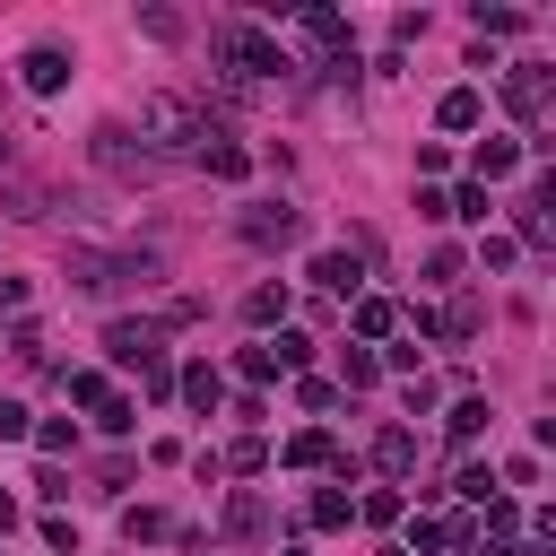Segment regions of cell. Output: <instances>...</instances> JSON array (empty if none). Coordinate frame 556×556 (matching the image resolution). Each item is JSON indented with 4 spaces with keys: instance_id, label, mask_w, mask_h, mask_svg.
Segmentation results:
<instances>
[{
    "instance_id": "obj_1",
    "label": "cell",
    "mask_w": 556,
    "mask_h": 556,
    "mask_svg": "<svg viewBox=\"0 0 556 556\" xmlns=\"http://www.w3.org/2000/svg\"><path fill=\"white\" fill-rule=\"evenodd\" d=\"M139 139L174 165V156H200V148L217 139V122H208V104H191V96L156 87V96H139Z\"/></svg>"
},
{
    "instance_id": "obj_2",
    "label": "cell",
    "mask_w": 556,
    "mask_h": 556,
    "mask_svg": "<svg viewBox=\"0 0 556 556\" xmlns=\"http://www.w3.org/2000/svg\"><path fill=\"white\" fill-rule=\"evenodd\" d=\"M87 156H96L113 182H130V191H139V182H165V156H156L130 122H96V130H87Z\"/></svg>"
},
{
    "instance_id": "obj_3",
    "label": "cell",
    "mask_w": 556,
    "mask_h": 556,
    "mask_svg": "<svg viewBox=\"0 0 556 556\" xmlns=\"http://www.w3.org/2000/svg\"><path fill=\"white\" fill-rule=\"evenodd\" d=\"M148 278H165V261L156 252H70V287L78 295H122V287H148Z\"/></svg>"
},
{
    "instance_id": "obj_4",
    "label": "cell",
    "mask_w": 556,
    "mask_h": 556,
    "mask_svg": "<svg viewBox=\"0 0 556 556\" xmlns=\"http://www.w3.org/2000/svg\"><path fill=\"white\" fill-rule=\"evenodd\" d=\"M547 104H556V70H547V61H513V70H504V113H513L521 130H539Z\"/></svg>"
},
{
    "instance_id": "obj_5",
    "label": "cell",
    "mask_w": 556,
    "mask_h": 556,
    "mask_svg": "<svg viewBox=\"0 0 556 556\" xmlns=\"http://www.w3.org/2000/svg\"><path fill=\"white\" fill-rule=\"evenodd\" d=\"M235 235L261 243V252H287V243L304 235V208H287V200H252V208L235 217Z\"/></svg>"
},
{
    "instance_id": "obj_6",
    "label": "cell",
    "mask_w": 556,
    "mask_h": 556,
    "mask_svg": "<svg viewBox=\"0 0 556 556\" xmlns=\"http://www.w3.org/2000/svg\"><path fill=\"white\" fill-rule=\"evenodd\" d=\"M104 356H113V365H156V356H165V348H156V321H113V330H104Z\"/></svg>"
},
{
    "instance_id": "obj_7",
    "label": "cell",
    "mask_w": 556,
    "mask_h": 556,
    "mask_svg": "<svg viewBox=\"0 0 556 556\" xmlns=\"http://www.w3.org/2000/svg\"><path fill=\"white\" fill-rule=\"evenodd\" d=\"M17 78H26L35 96H61V87H70V52H61V43H35V52L17 61Z\"/></svg>"
},
{
    "instance_id": "obj_8",
    "label": "cell",
    "mask_w": 556,
    "mask_h": 556,
    "mask_svg": "<svg viewBox=\"0 0 556 556\" xmlns=\"http://www.w3.org/2000/svg\"><path fill=\"white\" fill-rule=\"evenodd\" d=\"M278 460H287V469H339V443H330L321 426H304V434H287Z\"/></svg>"
},
{
    "instance_id": "obj_9",
    "label": "cell",
    "mask_w": 556,
    "mask_h": 556,
    "mask_svg": "<svg viewBox=\"0 0 556 556\" xmlns=\"http://www.w3.org/2000/svg\"><path fill=\"white\" fill-rule=\"evenodd\" d=\"M374 469H382V478H408V469H417V434H408V426H382V434H374Z\"/></svg>"
},
{
    "instance_id": "obj_10",
    "label": "cell",
    "mask_w": 556,
    "mask_h": 556,
    "mask_svg": "<svg viewBox=\"0 0 556 556\" xmlns=\"http://www.w3.org/2000/svg\"><path fill=\"white\" fill-rule=\"evenodd\" d=\"M295 26H304V43H321V61L348 52V17L339 9H295Z\"/></svg>"
},
{
    "instance_id": "obj_11",
    "label": "cell",
    "mask_w": 556,
    "mask_h": 556,
    "mask_svg": "<svg viewBox=\"0 0 556 556\" xmlns=\"http://www.w3.org/2000/svg\"><path fill=\"white\" fill-rule=\"evenodd\" d=\"M434 122H443V130H478V122H486V96H478V87H443Z\"/></svg>"
},
{
    "instance_id": "obj_12",
    "label": "cell",
    "mask_w": 556,
    "mask_h": 556,
    "mask_svg": "<svg viewBox=\"0 0 556 556\" xmlns=\"http://www.w3.org/2000/svg\"><path fill=\"white\" fill-rule=\"evenodd\" d=\"M261 530H269V504H261L252 486H235V495H226V539H261Z\"/></svg>"
},
{
    "instance_id": "obj_13",
    "label": "cell",
    "mask_w": 556,
    "mask_h": 556,
    "mask_svg": "<svg viewBox=\"0 0 556 556\" xmlns=\"http://www.w3.org/2000/svg\"><path fill=\"white\" fill-rule=\"evenodd\" d=\"M469 165H478V182H504V174L521 165V139H478V148H469Z\"/></svg>"
},
{
    "instance_id": "obj_14",
    "label": "cell",
    "mask_w": 556,
    "mask_h": 556,
    "mask_svg": "<svg viewBox=\"0 0 556 556\" xmlns=\"http://www.w3.org/2000/svg\"><path fill=\"white\" fill-rule=\"evenodd\" d=\"M174 391H182V400H191L200 417H208V408L226 400V382H217V365H182V374H174Z\"/></svg>"
},
{
    "instance_id": "obj_15",
    "label": "cell",
    "mask_w": 556,
    "mask_h": 556,
    "mask_svg": "<svg viewBox=\"0 0 556 556\" xmlns=\"http://www.w3.org/2000/svg\"><path fill=\"white\" fill-rule=\"evenodd\" d=\"M200 165H208V174H217V182H243V174H252V156H243V148H235V139H226V130H217V139H208V148H200Z\"/></svg>"
},
{
    "instance_id": "obj_16",
    "label": "cell",
    "mask_w": 556,
    "mask_h": 556,
    "mask_svg": "<svg viewBox=\"0 0 556 556\" xmlns=\"http://www.w3.org/2000/svg\"><path fill=\"white\" fill-rule=\"evenodd\" d=\"M313 278H321L330 295H356V287H365V269H356V252H321V261H313Z\"/></svg>"
},
{
    "instance_id": "obj_17",
    "label": "cell",
    "mask_w": 556,
    "mask_h": 556,
    "mask_svg": "<svg viewBox=\"0 0 556 556\" xmlns=\"http://www.w3.org/2000/svg\"><path fill=\"white\" fill-rule=\"evenodd\" d=\"M400 330V304L391 295H356V339H391Z\"/></svg>"
},
{
    "instance_id": "obj_18",
    "label": "cell",
    "mask_w": 556,
    "mask_h": 556,
    "mask_svg": "<svg viewBox=\"0 0 556 556\" xmlns=\"http://www.w3.org/2000/svg\"><path fill=\"white\" fill-rule=\"evenodd\" d=\"M478 321H486V304H478V295H452V313H434V330H443L452 348H460V339H478Z\"/></svg>"
},
{
    "instance_id": "obj_19",
    "label": "cell",
    "mask_w": 556,
    "mask_h": 556,
    "mask_svg": "<svg viewBox=\"0 0 556 556\" xmlns=\"http://www.w3.org/2000/svg\"><path fill=\"white\" fill-rule=\"evenodd\" d=\"M348 521H356V495L348 486H321L313 495V530H348Z\"/></svg>"
},
{
    "instance_id": "obj_20",
    "label": "cell",
    "mask_w": 556,
    "mask_h": 556,
    "mask_svg": "<svg viewBox=\"0 0 556 556\" xmlns=\"http://www.w3.org/2000/svg\"><path fill=\"white\" fill-rule=\"evenodd\" d=\"M243 321H252V330L287 321V287H252V295H243Z\"/></svg>"
},
{
    "instance_id": "obj_21",
    "label": "cell",
    "mask_w": 556,
    "mask_h": 556,
    "mask_svg": "<svg viewBox=\"0 0 556 556\" xmlns=\"http://www.w3.org/2000/svg\"><path fill=\"white\" fill-rule=\"evenodd\" d=\"M61 391H70L78 408H96V400H113V382H104L96 365H78V374H61Z\"/></svg>"
},
{
    "instance_id": "obj_22",
    "label": "cell",
    "mask_w": 556,
    "mask_h": 556,
    "mask_svg": "<svg viewBox=\"0 0 556 556\" xmlns=\"http://www.w3.org/2000/svg\"><path fill=\"white\" fill-rule=\"evenodd\" d=\"M486 417H495V408H486V400L469 391V400H452V417H443V426H452V434L469 443V434H486Z\"/></svg>"
},
{
    "instance_id": "obj_23",
    "label": "cell",
    "mask_w": 556,
    "mask_h": 556,
    "mask_svg": "<svg viewBox=\"0 0 556 556\" xmlns=\"http://www.w3.org/2000/svg\"><path fill=\"white\" fill-rule=\"evenodd\" d=\"M443 208H452V217H469V226H486V208H495V200H486V182H460Z\"/></svg>"
},
{
    "instance_id": "obj_24",
    "label": "cell",
    "mask_w": 556,
    "mask_h": 556,
    "mask_svg": "<svg viewBox=\"0 0 556 556\" xmlns=\"http://www.w3.org/2000/svg\"><path fill=\"white\" fill-rule=\"evenodd\" d=\"M269 356H278V374H304V356H313V339H304V330H278V339H269Z\"/></svg>"
},
{
    "instance_id": "obj_25",
    "label": "cell",
    "mask_w": 556,
    "mask_h": 556,
    "mask_svg": "<svg viewBox=\"0 0 556 556\" xmlns=\"http://www.w3.org/2000/svg\"><path fill=\"white\" fill-rule=\"evenodd\" d=\"M374 374H382L374 348H348V356H339V382H348V391H374Z\"/></svg>"
},
{
    "instance_id": "obj_26",
    "label": "cell",
    "mask_w": 556,
    "mask_h": 556,
    "mask_svg": "<svg viewBox=\"0 0 556 556\" xmlns=\"http://www.w3.org/2000/svg\"><path fill=\"white\" fill-rule=\"evenodd\" d=\"M356 521H374V530H382V521H400V486H374V495H356Z\"/></svg>"
},
{
    "instance_id": "obj_27",
    "label": "cell",
    "mask_w": 556,
    "mask_h": 556,
    "mask_svg": "<svg viewBox=\"0 0 556 556\" xmlns=\"http://www.w3.org/2000/svg\"><path fill=\"white\" fill-rule=\"evenodd\" d=\"M521 26H530L521 9H486V0H478V35H486V43H495V35H521Z\"/></svg>"
},
{
    "instance_id": "obj_28",
    "label": "cell",
    "mask_w": 556,
    "mask_h": 556,
    "mask_svg": "<svg viewBox=\"0 0 556 556\" xmlns=\"http://www.w3.org/2000/svg\"><path fill=\"white\" fill-rule=\"evenodd\" d=\"M70 443H78V426H70V417H52V426H35V452H43V460H61Z\"/></svg>"
},
{
    "instance_id": "obj_29",
    "label": "cell",
    "mask_w": 556,
    "mask_h": 556,
    "mask_svg": "<svg viewBox=\"0 0 556 556\" xmlns=\"http://www.w3.org/2000/svg\"><path fill=\"white\" fill-rule=\"evenodd\" d=\"M521 530V504L513 495H486V539H513Z\"/></svg>"
},
{
    "instance_id": "obj_30",
    "label": "cell",
    "mask_w": 556,
    "mask_h": 556,
    "mask_svg": "<svg viewBox=\"0 0 556 556\" xmlns=\"http://www.w3.org/2000/svg\"><path fill=\"white\" fill-rule=\"evenodd\" d=\"M139 35H156V43H182V17H174V9H139Z\"/></svg>"
},
{
    "instance_id": "obj_31",
    "label": "cell",
    "mask_w": 556,
    "mask_h": 556,
    "mask_svg": "<svg viewBox=\"0 0 556 556\" xmlns=\"http://www.w3.org/2000/svg\"><path fill=\"white\" fill-rule=\"evenodd\" d=\"M374 365H391V374H408V382H417V374H426V365H417V339H391V348H382V356H374Z\"/></svg>"
},
{
    "instance_id": "obj_32",
    "label": "cell",
    "mask_w": 556,
    "mask_h": 556,
    "mask_svg": "<svg viewBox=\"0 0 556 556\" xmlns=\"http://www.w3.org/2000/svg\"><path fill=\"white\" fill-rule=\"evenodd\" d=\"M235 365H243V382H269V374H278V356H269V339H252V348H243Z\"/></svg>"
},
{
    "instance_id": "obj_33",
    "label": "cell",
    "mask_w": 556,
    "mask_h": 556,
    "mask_svg": "<svg viewBox=\"0 0 556 556\" xmlns=\"http://www.w3.org/2000/svg\"><path fill=\"white\" fill-rule=\"evenodd\" d=\"M96 426H104V434H130L139 408H130V400H96Z\"/></svg>"
},
{
    "instance_id": "obj_34",
    "label": "cell",
    "mask_w": 556,
    "mask_h": 556,
    "mask_svg": "<svg viewBox=\"0 0 556 556\" xmlns=\"http://www.w3.org/2000/svg\"><path fill=\"white\" fill-rule=\"evenodd\" d=\"M261 460H269V443H261V434H243V443H235V452H226V460H217V469H243V478H252V469H261Z\"/></svg>"
},
{
    "instance_id": "obj_35",
    "label": "cell",
    "mask_w": 556,
    "mask_h": 556,
    "mask_svg": "<svg viewBox=\"0 0 556 556\" xmlns=\"http://www.w3.org/2000/svg\"><path fill=\"white\" fill-rule=\"evenodd\" d=\"M426 278H434V287H452V278H460V252H452V243H434V252H426Z\"/></svg>"
},
{
    "instance_id": "obj_36",
    "label": "cell",
    "mask_w": 556,
    "mask_h": 556,
    "mask_svg": "<svg viewBox=\"0 0 556 556\" xmlns=\"http://www.w3.org/2000/svg\"><path fill=\"white\" fill-rule=\"evenodd\" d=\"M460 495H469V504H486V495H495V469H486V460H469V469H460Z\"/></svg>"
},
{
    "instance_id": "obj_37",
    "label": "cell",
    "mask_w": 556,
    "mask_h": 556,
    "mask_svg": "<svg viewBox=\"0 0 556 556\" xmlns=\"http://www.w3.org/2000/svg\"><path fill=\"white\" fill-rule=\"evenodd\" d=\"M122 530H130V539H165V513H148V504H130V513H122Z\"/></svg>"
},
{
    "instance_id": "obj_38",
    "label": "cell",
    "mask_w": 556,
    "mask_h": 556,
    "mask_svg": "<svg viewBox=\"0 0 556 556\" xmlns=\"http://www.w3.org/2000/svg\"><path fill=\"white\" fill-rule=\"evenodd\" d=\"M513 252H521L513 235H486V243H478V261H486V269H513Z\"/></svg>"
},
{
    "instance_id": "obj_39",
    "label": "cell",
    "mask_w": 556,
    "mask_h": 556,
    "mask_svg": "<svg viewBox=\"0 0 556 556\" xmlns=\"http://www.w3.org/2000/svg\"><path fill=\"white\" fill-rule=\"evenodd\" d=\"M0 434H35V426H26V408H17V400H0Z\"/></svg>"
},
{
    "instance_id": "obj_40",
    "label": "cell",
    "mask_w": 556,
    "mask_h": 556,
    "mask_svg": "<svg viewBox=\"0 0 556 556\" xmlns=\"http://www.w3.org/2000/svg\"><path fill=\"white\" fill-rule=\"evenodd\" d=\"M9 521H17V504H9V495H0V530H9Z\"/></svg>"
},
{
    "instance_id": "obj_41",
    "label": "cell",
    "mask_w": 556,
    "mask_h": 556,
    "mask_svg": "<svg viewBox=\"0 0 556 556\" xmlns=\"http://www.w3.org/2000/svg\"><path fill=\"white\" fill-rule=\"evenodd\" d=\"M0 165H9V130H0Z\"/></svg>"
},
{
    "instance_id": "obj_42",
    "label": "cell",
    "mask_w": 556,
    "mask_h": 556,
    "mask_svg": "<svg viewBox=\"0 0 556 556\" xmlns=\"http://www.w3.org/2000/svg\"><path fill=\"white\" fill-rule=\"evenodd\" d=\"M287 556H304V547H287Z\"/></svg>"
}]
</instances>
